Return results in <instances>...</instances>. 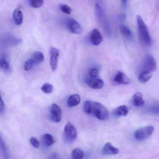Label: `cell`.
Listing matches in <instances>:
<instances>
[{"label":"cell","instance_id":"obj_8","mask_svg":"<svg viewBox=\"0 0 159 159\" xmlns=\"http://www.w3.org/2000/svg\"><path fill=\"white\" fill-rule=\"evenodd\" d=\"M64 134L66 138L70 141H74L77 136L75 127L70 122H68L64 127Z\"/></svg>","mask_w":159,"mask_h":159},{"label":"cell","instance_id":"obj_30","mask_svg":"<svg viewBox=\"0 0 159 159\" xmlns=\"http://www.w3.org/2000/svg\"><path fill=\"white\" fill-rule=\"evenodd\" d=\"M84 110L87 114H90L91 112V102L86 101L84 105Z\"/></svg>","mask_w":159,"mask_h":159},{"label":"cell","instance_id":"obj_3","mask_svg":"<svg viewBox=\"0 0 159 159\" xmlns=\"http://www.w3.org/2000/svg\"><path fill=\"white\" fill-rule=\"evenodd\" d=\"M95 12L97 20L106 32H110V24L105 12L103 10L100 5L96 3L95 6Z\"/></svg>","mask_w":159,"mask_h":159},{"label":"cell","instance_id":"obj_23","mask_svg":"<svg viewBox=\"0 0 159 159\" xmlns=\"http://www.w3.org/2000/svg\"><path fill=\"white\" fill-rule=\"evenodd\" d=\"M41 90L45 93H50L53 92V86L52 84L45 83L41 88Z\"/></svg>","mask_w":159,"mask_h":159},{"label":"cell","instance_id":"obj_24","mask_svg":"<svg viewBox=\"0 0 159 159\" xmlns=\"http://www.w3.org/2000/svg\"><path fill=\"white\" fill-rule=\"evenodd\" d=\"M0 69L4 71H7L10 69L9 63L6 59L0 57Z\"/></svg>","mask_w":159,"mask_h":159},{"label":"cell","instance_id":"obj_33","mask_svg":"<svg viewBox=\"0 0 159 159\" xmlns=\"http://www.w3.org/2000/svg\"><path fill=\"white\" fill-rule=\"evenodd\" d=\"M122 3H123V4L124 5H125L127 3V0H122Z\"/></svg>","mask_w":159,"mask_h":159},{"label":"cell","instance_id":"obj_18","mask_svg":"<svg viewBox=\"0 0 159 159\" xmlns=\"http://www.w3.org/2000/svg\"><path fill=\"white\" fill-rule=\"evenodd\" d=\"M31 59L33 61L34 64H38L43 62L44 60V56L42 52L37 51L35 52L31 57Z\"/></svg>","mask_w":159,"mask_h":159},{"label":"cell","instance_id":"obj_28","mask_svg":"<svg viewBox=\"0 0 159 159\" xmlns=\"http://www.w3.org/2000/svg\"><path fill=\"white\" fill-rule=\"evenodd\" d=\"M34 65L33 61L31 59L28 60V61L25 62V65H24V70L26 71H30L31 70L33 66Z\"/></svg>","mask_w":159,"mask_h":159},{"label":"cell","instance_id":"obj_27","mask_svg":"<svg viewBox=\"0 0 159 159\" xmlns=\"http://www.w3.org/2000/svg\"><path fill=\"white\" fill-rule=\"evenodd\" d=\"M0 149H1L4 156L5 157H7V149L6 147L5 144L3 140H2L1 136H0Z\"/></svg>","mask_w":159,"mask_h":159},{"label":"cell","instance_id":"obj_12","mask_svg":"<svg viewBox=\"0 0 159 159\" xmlns=\"http://www.w3.org/2000/svg\"><path fill=\"white\" fill-rule=\"evenodd\" d=\"M119 153V149L113 146L110 143H107L105 145L102 149V154L104 155H115Z\"/></svg>","mask_w":159,"mask_h":159},{"label":"cell","instance_id":"obj_22","mask_svg":"<svg viewBox=\"0 0 159 159\" xmlns=\"http://www.w3.org/2000/svg\"><path fill=\"white\" fill-rule=\"evenodd\" d=\"M72 156L75 159H82L84 156V152L80 148H76L72 151Z\"/></svg>","mask_w":159,"mask_h":159},{"label":"cell","instance_id":"obj_20","mask_svg":"<svg viewBox=\"0 0 159 159\" xmlns=\"http://www.w3.org/2000/svg\"><path fill=\"white\" fill-rule=\"evenodd\" d=\"M43 141L47 146H50L56 142L54 137L49 134H45L43 135Z\"/></svg>","mask_w":159,"mask_h":159},{"label":"cell","instance_id":"obj_26","mask_svg":"<svg viewBox=\"0 0 159 159\" xmlns=\"http://www.w3.org/2000/svg\"><path fill=\"white\" fill-rule=\"evenodd\" d=\"M59 8L60 10L63 13L67 15H70L72 12V9L70 7L66 4H60L59 6Z\"/></svg>","mask_w":159,"mask_h":159},{"label":"cell","instance_id":"obj_21","mask_svg":"<svg viewBox=\"0 0 159 159\" xmlns=\"http://www.w3.org/2000/svg\"><path fill=\"white\" fill-rule=\"evenodd\" d=\"M119 29L120 32L125 38L129 40L132 38V32L129 27L124 25H121Z\"/></svg>","mask_w":159,"mask_h":159},{"label":"cell","instance_id":"obj_4","mask_svg":"<svg viewBox=\"0 0 159 159\" xmlns=\"http://www.w3.org/2000/svg\"><path fill=\"white\" fill-rule=\"evenodd\" d=\"M154 127L152 126H146L137 130L134 133V137L138 141H142L147 139L154 132Z\"/></svg>","mask_w":159,"mask_h":159},{"label":"cell","instance_id":"obj_19","mask_svg":"<svg viewBox=\"0 0 159 159\" xmlns=\"http://www.w3.org/2000/svg\"><path fill=\"white\" fill-rule=\"evenodd\" d=\"M152 77V74L151 72L148 71H144L142 72L139 75L138 79L140 82L142 83H145L149 81V80Z\"/></svg>","mask_w":159,"mask_h":159},{"label":"cell","instance_id":"obj_15","mask_svg":"<svg viewBox=\"0 0 159 159\" xmlns=\"http://www.w3.org/2000/svg\"><path fill=\"white\" fill-rule=\"evenodd\" d=\"M13 19L15 24L17 25H20L23 22V14L20 9L16 8L14 10L13 14Z\"/></svg>","mask_w":159,"mask_h":159},{"label":"cell","instance_id":"obj_29","mask_svg":"<svg viewBox=\"0 0 159 159\" xmlns=\"http://www.w3.org/2000/svg\"><path fill=\"white\" fill-rule=\"evenodd\" d=\"M30 143L32 145V146L33 147L35 148H38L39 147L40 143H39V141L35 137H31L30 139Z\"/></svg>","mask_w":159,"mask_h":159},{"label":"cell","instance_id":"obj_7","mask_svg":"<svg viewBox=\"0 0 159 159\" xmlns=\"http://www.w3.org/2000/svg\"><path fill=\"white\" fill-rule=\"evenodd\" d=\"M50 55V65L51 70L55 71L58 67V59L59 56V51L57 48L51 47L49 50Z\"/></svg>","mask_w":159,"mask_h":159},{"label":"cell","instance_id":"obj_13","mask_svg":"<svg viewBox=\"0 0 159 159\" xmlns=\"http://www.w3.org/2000/svg\"><path fill=\"white\" fill-rule=\"evenodd\" d=\"M104 82L101 79L92 78L87 81V85L89 87L93 89H101L103 87Z\"/></svg>","mask_w":159,"mask_h":159},{"label":"cell","instance_id":"obj_17","mask_svg":"<svg viewBox=\"0 0 159 159\" xmlns=\"http://www.w3.org/2000/svg\"><path fill=\"white\" fill-rule=\"evenodd\" d=\"M114 113L117 116H126L129 113V108L127 106H120L114 110Z\"/></svg>","mask_w":159,"mask_h":159},{"label":"cell","instance_id":"obj_31","mask_svg":"<svg viewBox=\"0 0 159 159\" xmlns=\"http://www.w3.org/2000/svg\"><path fill=\"white\" fill-rule=\"evenodd\" d=\"M99 75V70L97 68L92 69L90 72V75L92 78H96Z\"/></svg>","mask_w":159,"mask_h":159},{"label":"cell","instance_id":"obj_1","mask_svg":"<svg viewBox=\"0 0 159 159\" xmlns=\"http://www.w3.org/2000/svg\"><path fill=\"white\" fill-rule=\"evenodd\" d=\"M139 36L142 42L146 45L150 46L152 44V40L146 24L143 20L141 16H136Z\"/></svg>","mask_w":159,"mask_h":159},{"label":"cell","instance_id":"obj_10","mask_svg":"<svg viewBox=\"0 0 159 159\" xmlns=\"http://www.w3.org/2000/svg\"><path fill=\"white\" fill-rule=\"evenodd\" d=\"M90 40L91 43L94 46L99 45L102 42V36L98 29H93L91 34Z\"/></svg>","mask_w":159,"mask_h":159},{"label":"cell","instance_id":"obj_6","mask_svg":"<svg viewBox=\"0 0 159 159\" xmlns=\"http://www.w3.org/2000/svg\"><path fill=\"white\" fill-rule=\"evenodd\" d=\"M50 117L51 120L56 123L59 122L61 120V109L57 104H52L50 107Z\"/></svg>","mask_w":159,"mask_h":159},{"label":"cell","instance_id":"obj_2","mask_svg":"<svg viewBox=\"0 0 159 159\" xmlns=\"http://www.w3.org/2000/svg\"><path fill=\"white\" fill-rule=\"evenodd\" d=\"M90 114H92L95 117L101 120H106L109 116L107 108L98 102H91Z\"/></svg>","mask_w":159,"mask_h":159},{"label":"cell","instance_id":"obj_16","mask_svg":"<svg viewBox=\"0 0 159 159\" xmlns=\"http://www.w3.org/2000/svg\"><path fill=\"white\" fill-rule=\"evenodd\" d=\"M81 98L78 94H75L71 95L67 100L68 107H72L78 105L80 103Z\"/></svg>","mask_w":159,"mask_h":159},{"label":"cell","instance_id":"obj_5","mask_svg":"<svg viewBox=\"0 0 159 159\" xmlns=\"http://www.w3.org/2000/svg\"><path fill=\"white\" fill-rule=\"evenodd\" d=\"M66 27L70 32L77 34H82L83 29L78 21L73 19H69L66 21Z\"/></svg>","mask_w":159,"mask_h":159},{"label":"cell","instance_id":"obj_32","mask_svg":"<svg viewBox=\"0 0 159 159\" xmlns=\"http://www.w3.org/2000/svg\"><path fill=\"white\" fill-rule=\"evenodd\" d=\"M4 109V103L2 99V96L0 93V113H2Z\"/></svg>","mask_w":159,"mask_h":159},{"label":"cell","instance_id":"obj_14","mask_svg":"<svg viewBox=\"0 0 159 159\" xmlns=\"http://www.w3.org/2000/svg\"><path fill=\"white\" fill-rule=\"evenodd\" d=\"M133 104L134 106L141 107L143 105L145 101L143 99V93L141 92H137L133 96Z\"/></svg>","mask_w":159,"mask_h":159},{"label":"cell","instance_id":"obj_9","mask_svg":"<svg viewBox=\"0 0 159 159\" xmlns=\"http://www.w3.org/2000/svg\"><path fill=\"white\" fill-rule=\"evenodd\" d=\"M143 66L145 71H148L152 72L157 70V62L152 55H148L145 57Z\"/></svg>","mask_w":159,"mask_h":159},{"label":"cell","instance_id":"obj_25","mask_svg":"<svg viewBox=\"0 0 159 159\" xmlns=\"http://www.w3.org/2000/svg\"><path fill=\"white\" fill-rule=\"evenodd\" d=\"M29 3L33 8H39L44 4V0H29Z\"/></svg>","mask_w":159,"mask_h":159},{"label":"cell","instance_id":"obj_11","mask_svg":"<svg viewBox=\"0 0 159 159\" xmlns=\"http://www.w3.org/2000/svg\"><path fill=\"white\" fill-rule=\"evenodd\" d=\"M114 81L118 84L128 85L130 83L131 80L123 72H118L114 78Z\"/></svg>","mask_w":159,"mask_h":159}]
</instances>
